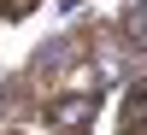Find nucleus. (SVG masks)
Wrapping results in <instances>:
<instances>
[{
  "instance_id": "obj_1",
  "label": "nucleus",
  "mask_w": 147,
  "mask_h": 135,
  "mask_svg": "<svg viewBox=\"0 0 147 135\" xmlns=\"http://www.w3.org/2000/svg\"><path fill=\"white\" fill-rule=\"evenodd\" d=\"M41 0H0V18H30Z\"/></svg>"
}]
</instances>
